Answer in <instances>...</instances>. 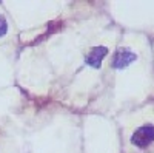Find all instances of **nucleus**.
<instances>
[{
    "label": "nucleus",
    "instance_id": "obj_2",
    "mask_svg": "<svg viewBox=\"0 0 154 153\" xmlns=\"http://www.w3.org/2000/svg\"><path fill=\"white\" fill-rule=\"evenodd\" d=\"M137 59V56L134 54V53H131L128 48H120V49H117L116 51V54H114V57H112V67L114 68H125V67H128L131 62H134Z\"/></svg>",
    "mask_w": 154,
    "mask_h": 153
},
{
    "label": "nucleus",
    "instance_id": "obj_3",
    "mask_svg": "<svg viewBox=\"0 0 154 153\" xmlns=\"http://www.w3.org/2000/svg\"><path fill=\"white\" fill-rule=\"evenodd\" d=\"M108 54V48L106 46H96L91 49V53L86 56V63L91 65L93 68H99L103 57Z\"/></svg>",
    "mask_w": 154,
    "mask_h": 153
},
{
    "label": "nucleus",
    "instance_id": "obj_4",
    "mask_svg": "<svg viewBox=\"0 0 154 153\" xmlns=\"http://www.w3.org/2000/svg\"><path fill=\"white\" fill-rule=\"evenodd\" d=\"M6 30H8V25H6V20L3 17H0V37L6 34Z\"/></svg>",
    "mask_w": 154,
    "mask_h": 153
},
{
    "label": "nucleus",
    "instance_id": "obj_1",
    "mask_svg": "<svg viewBox=\"0 0 154 153\" xmlns=\"http://www.w3.org/2000/svg\"><path fill=\"white\" fill-rule=\"evenodd\" d=\"M154 141V127L152 125H143L137 129L131 138V142L140 148L148 147L151 142Z\"/></svg>",
    "mask_w": 154,
    "mask_h": 153
}]
</instances>
